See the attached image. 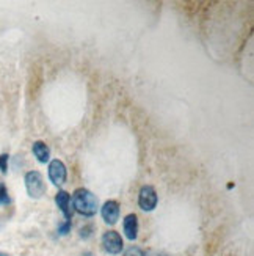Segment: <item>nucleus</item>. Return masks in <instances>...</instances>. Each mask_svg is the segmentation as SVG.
Here are the masks:
<instances>
[{
    "instance_id": "obj_1",
    "label": "nucleus",
    "mask_w": 254,
    "mask_h": 256,
    "mask_svg": "<svg viewBox=\"0 0 254 256\" xmlns=\"http://www.w3.org/2000/svg\"><path fill=\"white\" fill-rule=\"evenodd\" d=\"M72 208L75 212H79L83 217H93L99 209L97 196L85 187L75 188L72 194Z\"/></svg>"
},
{
    "instance_id": "obj_2",
    "label": "nucleus",
    "mask_w": 254,
    "mask_h": 256,
    "mask_svg": "<svg viewBox=\"0 0 254 256\" xmlns=\"http://www.w3.org/2000/svg\"><path fill=\"white\" fill-rule=\"evenodd\" d=\"M24 181H25V188L30 198L39 200L47 190L44 178L39 172H28L24 178Z\"/></svg>"
},
{
    "instance_id": "obj_3",
    "label": "nucleus",
    "mask_w": 254,
    "mask_h": 256,
    "mask_svg": "<svg viewBox=\"0 0 254 256\" xmlns=\"http://www.w3.org/2000/svg\"><path fill=\"white\" fill-rule=\"evenodd\" d=\"M159 203V195L156 192V188L152 186H143L138 192V206L145 212H151L157 208Z\"/></svg>"
},
{
    "instance_id": "obj_4",
    "label": "nucleus",
    "mask_w": 254,
    "mask_h": 256,
    "mask_svg": "<svg viewBox=\"0 0 254 256\" xmlns=\"http://www.w3.org/2000/svg\"><path fill=\"white\" fill-rule=\"evenodd\" d=\"M102 248L108 253V254H119L124 248V242L123 238L118 231H105L102 234Z\"/></svg>"
},
{
    "instance_id": "obj_5",
    "label": "nucleus",
    "mask_w": 254,
    "mask_h": 256,
    "mask_svg": "<svg viewBox=\"0 0 254 256\" xmlns=\"http://www.w3.org/2000/svg\"><path fill=\"white\" fill-rule=\"evenodd\" d=\"M49 180L53 186L61 187L68 180V168L60 159H53L49 162Z\"/></svg>"
},
{
    "instance_id": "obj_6",
    "label": "nucleus",
    "mask_w": 254,
    "mask_h": 256,
    "mask_svg": "<svg viewBox=\"0 0 254 256\" xmlns=\"http://www.w3.org/2000/svg\"><path fill=\"white\" fill-rule=\"evenodd\" d=\"M119 204L115 200H108L101 208V216L107 225H115L119 218Z\"/></svg>"
},
{
    "instance_id": "obj_7",
    "label": "nucleus",
    "mask_w": 254,
    "mask_h": 256,
    "mask_svg": "<svg viewBox=\"0 0 254 256\" xmlns=\"http://www.w3.org/2000/svg\"><path fill=\"white\" fill-rule=\"evenodd\" d=\"M55 204L58 206L64 220H72V209H71V195L66 190H60L55 195Z\"/></svg>"
},
{
    "instance_id": "obj_8",
    "label": "nucleus",
    "mask_w": 254,
    "mask_h": 256,
    "mask_svg": "<svg viewBox=\"0 0 254 256\" xmlns=\"http://www.w3.org/2000/svg\"><path fill=\"white\" fill-rule=\"evenodd\" d=\"M123 230L129 240H135L138 238V217L137 214H127L123 220Z\"/></svg>"
},
{
    "instance_id": "obj_9",
    "label": "nucleus",
    "mask_w": 254,
    "mask_h": 256,
    "mask_svg": "<svg viewBox=\"0 0 254 256\" xmlns=\"http://www.w3.org/2000/svg\"><path fill=\"white\" fill-rule=\"evenodd\" d=\"M31 151H33V154H35V158L38 159V162H41V164L50 162V150L46 144V142L36 140L35 143H33Z\"/></svg>"
},
{
    "instance_id": "obj_10",
    "label": "nucleus",
    "mask_w": 254,
    "mask_h": 256,
    "mask_svg": "<svg viewBox=\"0 0 254 256\" xmlns=\"http://www.w3.org/2000/svg\"><path fill=\"white\" fill-rule=\"evenodd\" d=\"M9 202H11V200H9V195H8V188L2 181H0V204H8Z\"/></svg>"
},
{
    "instance_id": "obj_11",
    "label": "nucleus",
    "mask_w": 254,
    "mask_h": 256,
    "mask_svg": "<svg viewBox=\"0 0 254 256\" xmlns=\"http://www.w3.org/2000/svg\"><path fill=\"white\" fill-rule=\"evenodd\" d=\"M71 226H72V222L71 220H64L63 224L58 225V232L61 236H66L68 232H71Z\"/></svg>"
},
{
    "instance_id": "obj_12",
    "label": "nucleus",
    "mask_w": 254,
    "mask_h": 256,
    "mask_svg": "<svg viewBox=\"0 0 254 256\" xmlns=\"http://www.w3.org/2000/svg\"><path fill=\"white\" fill-rule=\"evenodd\" d=\"M124 256H145V252L138 247H130L124 252Z\"/></svg>"
},
{
    "instance_id": "obj_13",
    "label": "nucleus",
    "mask_w": 254,
    "mask_h": 256,
    "mask_svg": "<svg viewBox=\"0 0 254 256\" xmlns=\"http://www.w3.org/2000/svg\"><path fill=\"white\" fill-rule=\"evenodd\" d=\"M8 154H0V172L2 173H6L8 170Z\"/></svg>"
},
{
    "instance_id": "obj_14",
    "label": "nucleus",
    "mask_w": 254,
    "mask_h": 256,
    "mask_svg": "<svg viewBox=\"0 0 254 256\" xmlns=\"http://www.w3.org/2000/svg\"><path fill=\"white\" fill-rule=\"evenodd\" d=\"M91 232H93V226H91V225L83 226V228L80 230V238H83V239H88V238L91 236Z\"/></svg>"
},
{
    "instance_id": "obj_15",
    "label": "nucleus",
    "mask_w": 254,
    "mask_h": 256,
    "mask_svg": "<svg viewBox=\"0 0 254 256\" xmlns=\"http://www.w3.org/2000/svg\"><path fill=\"white\" fill-rule=\"evenodd\" d=\"M145 256H168V254L163 252H159V250H149L148 253H145Z\"/></svg>"
},
{
    "instance_id": "obj_16",
    "label": "nucleus",
    "mask_w": 254,
    "mask_h": 256,
    "mask_svg": "<svg viewBox=\"0 0 254 256\" xmlns=\"http://www.w3.org/2000/svg\"><path fill=\"white\" fill-rule=\"evenodd\" d=\"M0 256H9L8 253H2V252H0Z\"/></svg>"
}]
</instances>
